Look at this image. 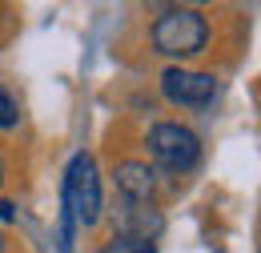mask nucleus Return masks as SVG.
<instances>
[{"instance_id": "nucleus-1", "label": "nucleus", "mask_w": 261, "mask_h": 253, "mask_svg": "<svg viewBox=\"0 0 261 253\" xmlns=\"http://www.w3.org/2000/svg\"><path fill=\"white\" fill-rule=\"evenodd\" d=\"M61 205L72 213L76 229H93L105 213V197H100V177L97 161L89 153H76L65 169V185H61Z\"/></svg>"}, {"instance_id": "nucleus-2", "label": "nucleus", "mask_w": 261, "mask_h": 253, "mask_svg": "<svg viewBox=\"0 0 261 253\" xmlns=\"http://www.w3.org/2000/svg\"><path fill=\"white\" fill-rule=\"evenodd\" d=\"M209 44V20L197 8H165L153 20V48L161 57H197Z\"/></svg>"}, {"instance_id": "nucleus-3", "label": "nucleus", "mask_w": 261, "mask_h": 253, "mask_svg": "<svg viewBox=\"0 0 261 253\" xmlns=\"http://www.w3.org/2000/svg\"><path fill=\"white\" fill-rule=\"evenodd\" d=\"M149 153L169 173H193L201 165V141L193 129L177 125V121H161L149 129Z\"/></svg>"}, {"instance_id": "nucleus-4", "label": "nucleus", "mask_w": 261, "mask_h": 253, "mask_svg": "<svg viewBox=\"0 0 261 253\" xmlns=\"http://www.w3.org/2000/svg\"><path fill=\"white\" fill-rule=\"evenodd\" d=\"M161 96L169 105H185V109H205L217 96V77L213 72H189V68H165L161 72Z\"/></svg>"}, {"instance_id": "nucleus-5", "label": "nucleus", "mask_w": 261, "mask_h": 253, "mask_svg": "<svg viewBox=\"0 0 261 253\" xmlns=\"http://www.w3.org/2000/svg\"><path fill=\"white\" fill-rule=\"evenodd\" d=\"M161 229H165V217H161V209H157L153 201H121V225H117V233L157 245Z\"/></svg>"}, {"instance_id": "nucleus-6", "label": "nucleus", "mask_w": 261, "mask_h": 253, "mask_svg": "<svg viewBox=\"0 0 261 253\" xmlns=\"http://www.w3.org/2000/svg\"><path fill=\"white\" fill-rule=\"evenodd\" d=\"M113 181H117L121 201H153V193H157V173L145 161H121L113 169Z\"/></svg>"}, {"instance_id": "nucleus-7", "label": "nucleus", "mask_w": 261, "mask_h": 253, "mask_svg": "<svg viewBox=\"0 0 261 253\" xmlns=\"http://www.w3.org/2000/svg\"><path fill=\"white\" fill-rule=\"evenodd\" d=\"M100 253H157L153 241H137V237H125V233H113V241Z\"/></svg>"}, {"instance_id": "nucleus-8", "label": "nucleus", "mask_w": 261, "mask_h": 253, "mask_svg": "<svg viewBox=\"0 0 261 253\" xmlns=\"http://www.w3.org/2000/svg\"><path fill=\"white\" fill-rule=\"evenodd\" d=\"M16 117H20V113H16V100L0 89V129H12V125H16Z\"/></svg>"}, {"instance_id": "nucleus-9", "label": "nucleus", "mask_w": 261, "mask_h": 253, "mask_svg": "<svg viewBox=\"0 0 261 253\" xmlns=\"http://www.w3.org/2000/svg\"><path fill=\"white\" fill-rule=\"evenodd\" d=\"M0 185H4V157H0Z\"/></svg>"}, {"instance_id": "nucleus-10", "label": "nucleus", "mask_w": 261, "mask_h": 253, "mask_svg": "<svg viewBox=\"0 0 261 253\" xmlns=\"http://www.w3.org/2000/svg\"><path fill=\"white\" fill-rule=\"evenodd\" d=\"M0 253H4V233H0Z\"/></svg>"}]
</instances>
